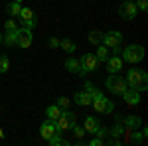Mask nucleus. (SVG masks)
<instances>
[{"label": "nucleus", "instance_id": "nucleus-1", "mask_svg": "<svg viewBox=\"0 0 148 146\" xmlns=\"http://www.w3.org/2000/svg\"><path fill=\"white\" fill-rule=\"evenodd\" d=\"M126 85L130 89H136V91H146L148 89V75L144 69H128L126 73Z\"/></svg>", "mask_w": 148, "mask_h": 146}, {"label": "nucleus", "instance_id": "nucleus-2", "mask_svg": "<svg viewBox=\"0 0 148 146\" xmlns=\"http://www.w3.org/2000/svg\"><path fill=\"white\" fill-rule=\"evenodd\" d=\"M91 97H93V99H91L93 109L99 112V114H109V112H113V109H114L113 101H111V99H107V97H105L97 87L91 91Z\"/></svg>", "mask_w": 148, "mask_h": 146}, {"label": "nucleus", "instance_id": "nucleus-3", "mask_svg": "<svg viewBox=\"0 0 148 146\" xmlns=\"http://www.w3.org/2000/svg\"><path fill=\"white\" fill-rule=\"evenodd\" d=\"M105 85H107V91L113 93V95H123V93L128 89L126 79H123L119 73H111V77L105 81Z\"/></svg>", "mask_w": 148, "mask_h": 146}, {"label": "nucleus", "instance_id": "nucleus-4", "mask_svg": "<svg viewBox=\"0 0 148 146\" xmlns=\"http://www.w3.org/2000/svg\"><path fill=\"white\" fill-rule=\"evenodd\" d=\"M123 34L116 32V30H111L107 34H103V44L107 45L113 53H121V45H123Z\"/></svg>", "mask_w": 148, "mask_h": 146}, {"label": "nucleus", "instance_id": "nucleus-5", "mask_svg": "<svg viewBox=\"0 0 148 146\" xmlns=\"http://www.w3.org/2000/svg\"><path fill=\"white\" fill-rule=\"evenodd\" d=\"M144 59V47L142 45H126L123 49V61H128V63H138Z\"/></svg>", "mask_w": 148, "mask_h": 146}, {"label": "nucleus", "instance_id": "nucleus-6", "mask_svg": "<svg viewBox=\"0 0 148 146\" xmlns=\"http://www.w3.org/2000/svg\"><path fill=\"white\" fill-rule=\"evenodd\" d=\"M77 123V114L75 112H71L67 109V111L61 112V117L56 121V126L59 128V130H71V126Z\"/></svg>", "mask_w": 148, "mask_h": 146}, {"label": "nucleus", "instance_id": "nucleus-7", "mask_svg": "<svg viewBox=\"0 0 148 146\" xmlns=\"http://www.w3.org/2000/svg\"><path fill=\"white\" fill-rule=\"evenodd\" d=\"M136 4L132 2V0H126V2H121V6H119V16L121 18H125V20H134L136 18Z\"/></svg>", "mask_w": 148, "mask_h": 146}, {"label": "nucleus", "instance_id": "nucleus-8", "mask_svg": "<svg viewBox=\"0 0 148 146\" xmlns=\"http://www.w3.org/2000/svg\"><path fill=\"white\" fill-rule=\"evenodd\" d=\"M79 63H81V75L91 73V71H97V65H99L95 53H85V56L79 59Z\"/></svg>", "mask_w": 148, "mask_h": 146}, {"label": "nucleus", "instance_id": "nucleus-9", "mask_svg": "<svg viewBox=\"0 0 148 146\" xmlns=\"http://www.w3.org/2000/svg\"><path fill=\"white\" fill-rule=\"evenodd\" d=\"M18 18L22 20V26L24 28H34L36 24H38V18H36V14L32 12V8H28V6H22V10L18 14Z\"/></svg>", "mask_w": 148, "mask_h": 146}, {"label": "nucleus", "instance_id": "nucleus-10", "mask_svg": "<svg viewBox=\"0 0 148 146\" xmlns=\"http://www.w3.org/2000/svg\"><path fill=\"white\" fill-rule=\"evenodd\" d=\"M32 42H34V38H32V30L30 28H18V40H16V45L18 47H22V49H26V47H30L32 45Z\"/></svg>", "mask_w": 148, "mask_h": 146}, {"label": "nucleus", "instance_id": "nucleus-11", "mask_svg": "<svg viewBox=\"0 0 148 146\" xmlns=\"http://www.w3.org/2000/svg\"><path fill=\"white\" fill-rule=\"evenodd\" d=\"M57 132H61V130L56 126V121H49V119H47V121H44L42 126H40V134H42L44 140H49V138L53 134H57Z\"/></svg>", "mask_w": 148, "mask_h": 146}, {"label": "nucleus", "instance_id": "nucleus-12", "mask_svg": "<svg viewBox=\"0 0 148 146\" xmlns=\"http://www.w3.org/2000/svg\"><path fill=\"white\" fill-rule=\"evenodd\" d=\"M105 63H107V71H109V73H121V69H123V63H125V61H123V57H121V56H109Z\"/></svg>", "mask_w": 148, "mask_h": 146}, {"label": "nucleus", "instance_id": "nucleus-13", "mask_svg": "<svg viewBox=\"0 0 148 146\" xmlns=\"http://www.w3.org/2000/svg\"><path fill=\"white\" fill-rule=\"evenodd\" d=\"M123 99H125V101L128 103L130 107H136L138 103H140V91L130 89V87H128V89H126L125 93H123Z\"/></svg>", "mask_w": 148, "mask_h": 146}, {"label": "nucleus", "instance_id": "nucleus-14", "mask_svg": "<svg viewBox=\"0 0 148 146\" xmlns=\"http://www.w3.org/2000/svg\"><path fill=\"white\" fill-rule=\"evenodd\" d=\"M91 93L89 91H79V93H75L73 95V101L77 103V105H81V107H87V105H91Z\"/></svg>", "mask_w": 148, "mask_h": 146}, {"label": "nucleus", "instance_id": "nucleus-15", "mask_svg": "<svg viewBox=\"0 0 148 146\" xmlns=\"http://www.w3.org/2000/svg\"><path fill=\"white\" fill-rule=\"evenodd\" d=\"M83 128H85V132L93 134V132L99 128V121H97V117H85V121H83Z\"/></svg>", "mask_w": 148, "mask_h": 146}, {"label": "nucleus", "instance_id": "nucleus-16", "mask_svg": "<svg viewBox=\"0 0 148 146\" xmlns=\"http://www.w3.org/2000/svg\"><path fill=\"white\" fill-rule=\"evenodd\" d=\"M65 69L71 71V73L81 75V63H79V59H75V57H67V59H65Z\"/></svg>", "mask_w": 148, "mask_h": 146}, {"label": "nucleus", "instance_id": "nucleus-17", "mask_svg": "<svg viewBox=\"0 0 148 146\" xmlns=\"http://www.w3.org/2000/svg\"><path fill=\"white\" fill-rule=\"evenodd\" d=\"M109 56H111V49H109V47H107L105 44H99V45H97V53H95L97 61H103V63H105Z\"/></svg>", "mask_w": 148, "mask_h": 146}, {"label": "nucleus", "instance_id": "nucleus-18", "mask_svg": "<svg viewBox=\"0 0 148 146\" xmlns=\"http://www.w3.org/2000/svg\"><path fill=\"white\" fill-rule=\"evenodd\" d=\"M16 40H18V30H6V34L2 38V44H6L10 47V45H16Z\"/></svg>", "mask_w": 148, "mask_h": 146}, {"label": "nucleus", "instance_id": "nucleus-19", "mask_svg": "<svg viewBox=\"0 0 148 146\" xmlns=\"http://www.w3.org/2000/svg\"><path fill=\"white\" fill-rule=\"evenodd\" d=\"M61 112H63V111H61L57 105H51V107H47V109H46V114H47L49 121H57V119L61 117Z\"/></svg>", "mask_w": 148, "mask_h": 146}, {"label": "nucleus", "instance_id": "nucleus-20", "mask_svg": "<svg viewBox=\"0 0 148 146\" xmlns=\"http://www.w3.org/2000/svg\"><path fill=\"white\" fill-rule=\"evenodd\" d=\"M20 10H22V2H16V0H14V2H10V4H8V8H6V12L10 14L12 18H18Z\"/></svg>", "mask_w": 148, "mask_h": 146}, {"label": "nucleus", "instance_id": "nucleus-21", "mask_svg": "<svg viewBox=\"0 0 148 146\" xmlns=\"http://www.w3.org/2000/svg\"><path fill=\"white\" fill-rule=\"evenodd\" d=\"M125 126L128 128V132H130V130H136L138 126H140V119H138V117H126Z\"/></svg>", "mask_w": 148, "mask_h": 146}, {"label": "nucleus", "instance_id": "nucleus-22", "mask_svg": "<svg viewBox=\"0 0 148 146\" xmlns=\"http://www.w3.org/2000/svg\"><path fill=\"white\" fill-rule=\"evenodd\" d=\"M89 44H93V45H99V44H103V34L101 32H97V30H93V32H89Z\"/></svg>", "mask_w": 148, "mask_h": 146}, {"label": "nucleus", "instance_id": "nucleus-23", "mask_svg": "<svg viewBox=\"0 0 148 146\" xmlns=\"http://www.w3.org/2000/svg\"><path fill=\"white\" fill-rule=\"evenodd\" d=\"M49 146H59V144H63V146H69V140H63V138H59V132L57 134H53L49 140H46Z\"/></svg>", "mask_w": 148, "mask_h": 146}, {"label": "nucleus", "instance_id": "nucleus-24", "mask_svg": "<svg viewBox=\"0 0 148 146\" xmlns=\"http://www.w3.org/2000/svg\"><path fill=\"white\" fill-rule=\"evenodd\" d=\"M59 47H61V49H65V51H67V53H73V51H75V47H77V45L73 44V42H71V40H59Z\"/></svg>", "mask_w": 148, "mask_h": 146}, {"label": "nucleus", "instance_id": "nucleus-25", "mask_svg": "<svg viewBox=\"0 0 148 146\" xmlns=\"http://www.w3.org/2000/svg\"><path fill=\"white\" fill-rule=\"evenodd\" d=\"M10 69V59L8 56H0V73H6Z\"/></svg>", "mask_w": 148, "mask_h": 146}, {"label": "nucleus", "instance_id": "nucleus-26", "mask_svg": "<svg viewBox=\"0 0 148 146\" xmlns=\"http://www.w3.org/2000/svg\"><path fill=\"white\" fill-rule=\"evenodd\" d=\"M123 132H125V124L123 123H116L113 126V130H109V134H113V136H121Z\"/></svg>", "mask_w": 148, "mask_h": 146}, {"label": "nucleus", "instance_id": "nucleus-27", "mask_svg": "<svg viewBox=\"0 0 148 146\" xmlns=\"http://www.w3.org/2000/svg\"><path fill=\"white\" fill-rule=\"evenodd\" d=\"M71 130H73V134L77 136V138H83V136L87 134V132H85V128H83V126H79L77 123H75L73 126H71Z\"/></svg>", "mask_w": 148, "mask_h": 146}, {"label": "nucleus", "instance_id": "nucleus-28", "mask_svg": "<svg viewBox=\"0 0 148 146\" xmlns=\"http://www.w3.org/2000/svg\"><path fill=\"white\" fill-rule=\"evenodd\" d=\"M93 134L97 136V138H101V140H105V136L109 134V128H107V126H101V124H99V128H97V130H95Z\"/></svg>", "mask_w": 148, "mask_h": 146}, {"label": "nucleus", "instance_id": "nucleus-29", "mask_svg": "<svg viewBox=\"0 0 148 146\" xmlns=\"http://www.w3.org/2000/svg\"><path fill=\"white\" fill-rule=\"evenodd\" d=\"M56 105L61 109V111H67V109H69V99H67V97H59Z\"/></svg>", "mask_w": 148, "mask_h": 146}, {"label": "nucleus", "instance_id": "nucleus-30", "mask_svg": "<svg viewBox=\"0 0 148 146\" xmlns=\"http://www.w3.org/2000/svg\"><path fill=\"white\" fill-rule=\"evenodd\" d=\"M134 4H136V8L140 12H146L148 10V0H138V2H134Z\"/></svg>", "mask_w": 148, "mask_h": 146}, {"label": "nucleus", "instance_id": "nucleus-31", "mask_svg": "<svg viewBox=\"0 0 148 146\" xmlns=\"http://www.w3.org/2000/svg\"><path fill=\"white\" fill-rule=\"evenodd\" d=\"M6 30H18V26H16V22H14L12 18L6 22Z\"/></svg>", "mask_w": 148, "mask_h": 146}, {"label": "nucleus", "instance_id": "nucleus-32", "mask_svg": "<svg viewBox=\"0 0 148 146\" xmlns=\"http://www.w3.org/2000/svg\"><path fill=\"white\" fill-rule=\"evenodd\" d=\"M103 144H105V140H101V138H93L89 142V146H103Z\"/></svg>", "mask_w": 148, "mask_h": 146}, {"label": "nucleus", "instance_id": "nucleus-33", "mask_svg": "<svg viewBox=\"0 0 148 146\" xmlns=\"http://www.w3.org/2000/svg\"><path fill=\"white\" fill-rule=\"evenodd\" d=\"M49 47H59V40L57 38H49Z\"/></svg>", "mask_w": 148, "mask_h": 146}, {"label": "nucleus", "instance_id": "nucleus-34", "mask_svg": "<svg viewBox=\"0 0 148 146\" xmlns=\"http://www.w3.org/2000/svg\"><path fill=\"white\" fill-rule=\"evenodd\" d=\"M93 89H95V83H91V81H85V91H89V93H91Z\"/></svg>", "mask_w": 148, "mask_h": 146}, {"label": "nucleus", "instance_id": "nucleus-35", "mask_svg": "<svg viewBox=\"0 0 148 146\" xmlns=\"http://www.w3.org/2000/svg\"><path fill=\"white\" fill-rule=\"evenodd\" d=\"M0 138H4V132H2V128H0Z\"/></svg>", "mask_w": 148, "mask_h": 146}, {"label": "nucleus", "instance_id": "nucleus-36", "mask_svg": "<svg viewBox=\"0 0 148 146\" xmlns=\"http://www.w3.org/2000/svg\"><path fill=\"white\" fill-rule=\"evenodd\" d=\"M2 38H4V36H2V34H0V44H2Z\"/></svg>", "mask_w": 148, "mask_h": 146}]
</instances>
